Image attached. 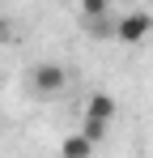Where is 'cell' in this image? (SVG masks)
Returning <instances> with one entry per match:
<instances>
[{"mask_svg": "<svg viewBox=\"0 0 153 158\" xmlns=\"http://www.w3.org/2000/svg\"><path fill=\"white\" fill-rule=\"evenodd\" d=\"M30 85H34V94H38V98H55V94H64L68 73H64L60 64H38V69L30 73Z\"/></svg>", "mask_w": 153, "mask_h": 158, "instance_id": "obj_1", "label": "cell"}, {"mask_svg": "<svg viewBox=\"0 0 153 158\" xmlns=\"http://www.w3.org/2000/svg\"><path fill=\"white\" fill-rule=\"evenodd\" d=\"M149 30H153V17H149V13H128V17L115 22V39H124V43H140Z\"/></svg>", "mask_w": 153, "mask_h": 158, "instance_id": "obj_2", "label": "cell"}, {"mask_svg": "<svg viewBox=\"0 0 153 158\" xmlns=\"http://www.w3.org/2000/svg\"><path fill=\"white\" fill-rule=\"evenodd\" d=\"M85 115H89V120H106V124H111V120H115V98H111V94H89Z\"/></svg>", "mask_w": 153, "mask_h": 158, "instance_id": "obj_3", "label": "cell"}, {"mask_svg": "<svg viewBox=\"0 0 153 158\" xmlns=\"http://www.w3.org/2000/svg\"><path fill=\"white\" fill-rule=\"evenodd\" d=\"M85 34H89V39H115V17H111V13L85 17Z\"/></svg>", "mask_w": 153, "mask_h": 158, "instance_id": "obj_4", "label": "cell"}, {"mask_svg": "<svg viewBox=\"0 0 153 158\" xmlns=\"http://www.w3.org/2000/svg\"><path fill=\"white\" fill-rule=\"evenodd\" d=\"M60 154H64V158H89V154H94V141H85L81 132H73V137H64Z\"/></svg>", "mask_w": 153, "mask_h": 158, "instance_id": "obj_5", "label": "cell"}, {"mask_svg": "<svg viewBox=\"0 0 153 158\" xmlns=\"http://www.w3.org/2000/svg\"><path fill=\"white\" fill-rule=\"evenodd\" d=\"M106 132H111V124H106V120H89V115L81 120V137H85V141H94V145H98V141H106Z\"/></svg>", "mask_w": 153, "mask_h": 158, "instance_id": "obj_6", "label": "cell"}, {"mask_svg": "<svg viewBox=\"0 0 153 158\" xmlns=\"http://www.w3.org/2000/svg\"><path fill=\"white\" fill-rule=\"evenodd\" d=\"M98 13H111V0H81V17H98Z\"/></svg>", "mask_w": 153, "mask_h": 158, "instance_id": "obj_7", "label": "cell"}, {"mask_svg": "<svg viewBox=\"0 0 153 158\" xmlns=\"http://www.w3.org/2000/svg\"><path fill=\"white\" fill-rule=\"evenodd\" d=\"M9 34H13V30H9V22H4V17H0V43H4V39H9Z\"/></svg>", "mask_w": 153, "mask_h": 158, "instance_id": "obj_8", "label": "cell"}]
</instances>
